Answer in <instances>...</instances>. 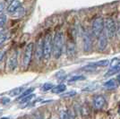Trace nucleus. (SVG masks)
<instances>
[{"mask_svg":"<svg viewBox=\"0 0 120 119\" xmlns=\"http://www.w3.org/2000/svg\"><path fill=\"white\" fill-rule=\"evenodd\" d=\"M64 33L62 31H56L55 36L53 37V52L52 56L55 59H58L63 53L64 49Z\"/></svg>","mask_w":120,"mask_h":119,"instance_id":"obj_1","label":"nucleus"},{"mask_svg":"<svg viewBox=\"0 0 120 119\" xmlns=\"http://www.w3.org/2000/svg\"><path fill=\"white\" fill-rule=\"evenodd\" d=\"M44 54H43V59L45 61H49L52 56L53 52V37L51 33H47L44 38Z\"/></svg>","mask_w":120,"mask_h":119,"instance_id":"obj_2","label":"nucleus"},{"mask_svg":"<svg viewBox=\"0 0 120 119\" xmlns=\"http://www.w3.org/2000/svg\"><path fill=\"white\" fill-rule=\"evenodd\" d=\"M104 29H105V34L107 35L108 39H113L116 33V25L115 21L110 17L104 20Z\"/></svg>","mask_w":120,"mask_h":119,"instance_id":"obj_3","label":"nucleus"},{"mask_svg":"<svg viewBox=\"0 0 120 119\" xmlns=\"http://www.w3.org/2000/svg\"><path fill=\"white\" fill-rule=\"evenodd\" d=\"M103 30H104V19L102 17H97L93 20L91 24L92 34L97 38H99L103 33Z\"/></svg>","mask_w":120,"mask_h":119,"instance_id":"obj_4","label":"nucleus"},{"mask_svg":"<svg viewBox=\"0 0 120 119\" xmlns=\"http://www.w3.org/2000/svg\"><path fill=\"white\" fill-rule=\"evenodd\" d=\"M33 49H34L33 43H29L25 48L24 53H23V58H22V65L24 68H27L30 65L32 54H33Z\"/></svg>","mask_w":120,"mask_h":119,"instance_id":"obj_5","label":"nucleus"},{"mask_svg":"<svg viewBox=\"0 0 120 119\" xmlns=\"http://www.w3.org/2000/svg\"><path fill=\"white\" fill-rule=\"evenodd\" d=\"M82 47L84 52H90L92 48V39L91 35L87 31L84 30L82 32Z\"/></svg>","mask_w":120,"mask_h":119,"instance_id":"obj_6","label":"nucleus"},{"mask_svg":"<svg viewBox=\"0 0 120 119\" xmlns=\"http://www.w3.org/2000/svg\"><path fill=\"white\" fill-rule=\"evenodd\" d=\"M44 39L39 38V40L36 42V49H35V56L38 61H41L43 59V54H44Z\"/></svg>","mask_w":120,"mask_h":119,"instance_id":"obj_7","label":"nucleus"},{"mask_svg":"<svg viewBox=\"0 0 120 119\" xmlns=\"http://www.w3.org/2000/svg\"><path fill=\"white\" fill-rule=\"evenodd\" d=\"M106 103H107V101H106L105 97L102 95H96L93 98V102H92L93 108L97 110H100L103 108L105 107Z\"/></svg>","mask_w":120,"mask_h":119,"instance_id":"obj_8","label":"nucleus"},{"mask_svg":"<svg viewBox=\"0 0 120 119\" xmlns=\"http://www.w3.org/2000/svg\"><path fill=\"white\" fill-rule=\"evenodd\" d=\"M65 52L67 56L73 57L76 54V45L74 40H67L65 45Z\"/></svg>","mask_w":120,"mask_h":119,"instance_id":"obj_9","label":"nucleus"},{"mask_svg":"<svg viewBox=\"0 0 120 119\" xmlns=\"http://www.w3.org/2000/svg\"><path fill=\"white\" fill-rule=\"evenodd\" d=\"M108 47V37L105 34V32H103L98 38V43H97V48L99 51H104Z\"/></svg>","mask_w":120,"mask_h":119,"instance_id":"obj_10","label":"nucleus"},{"mask_svg":"<svg viewBox=\"0 0 120 119\" xmlns=\"http://www.w3.org/2000/svg\"><path fill=\"white\" fill-rule=\"evenodd\" d=\"M7 68L10 71H14L16 69L18 65V57H17V53H14L7 60Z\"/></svg>","mask_w":120,"mask_h":119,"instance_id":"obj_11","label":"nucleus"},{"mask_svg":"<svg viewBox=\"0 0 120 119\" xmlns=\"http://www.w3.org/2000/svg\"><path fill=\"white\" fill-rule=\"evenodd\" d=\"M21 6H22V3H21L19 0H16V1H15L14 3H12V4H10V5H8V7H7L6 11H7L8 14L13 15L17 9L20 8Z\"/></svg>","mask_w":120,"mask_h":119,"instance_id":"obj_12","label":"nucleus"},{"mask_svg":"<svg viewBox=\"0 0 120 119\" xmlns=\"http://www.w3.org/2000/svg\"><path fill=\"white\" fill-rule=\"evenodd\" d=\"M65 89H66V86L65 84H59L57 86H55L52 89V92L55 94H60V93L64 92Z\"/></svg>","mask_w":120,"mask_h":119,"instance_id":"obj_13","label":"nucleus"},{"mask_svg":"<svg viewBox=\"0 0 120 119\" xmlns=\"http://www.w3.org/2000/svg\"><path fill=\"white\" fill-rule=\"evenodd\" d=\"M110 64L109 60L108 59H104V60H100L98 62H95V63H92V65L95 66L96 68L98 67H106Z\"/></svg>","mask_w":120,"mask_h":119,"instance_id":"obj_14","label":"nucleus"},{"mask_svg":"<svg viewBox=\"0 0 120 119\" xmlns=\"http://www.w3.org/2000/svg\"><path fill=\"white\" fill-rule=\"evenodd\" d=\"M116 86H117V83H116V82L115 80L113 79L109 80L108 82H106L105 83H104V87L109 89H115V88H116Z\"/></svg>","mask_w":120,"mask_h":119,"instance_id":"obj_15","label":"nucleus"},{"mask_svg":"<svg viewBox=\"0 0 120 119\" xmlns=\"http://www.w3.org/2000/svg\"><path fill=\"white\" fill-rule=\"evenodd\" d=\"M25 14V10H24V8L23 7H22L21 6L19 9H17V10L15 11V13L13 14V17L14 18H22L23 15H24Z\"/></svg>","mask_w":120,"mask_h":119,"instance_id":"obj_16","label":"nucleus"},{"mask_svg":"<svg viewBox=\"0 0 120 119\" xmlns=\"http://www.w3.org/2000/svg\"><path fill=\"white\" fill-rule=\"evenodd\" d=\"M120 72V66L119 67H111L107 73L105 74V77H109L111 75H114Z\"/></svg>","mask_w":120,"mask_h":119,"instance_id":"obj_17","label":"nucleus"},{"mask_svg":"<svg viewBox=\"0 0 120 119\" xmlns=\"http://www.w3.org/2000/svg\"><path fill=\"white\" fill-rule=\"evenodd\" d=\"M85 77L83 75H74L72 76L70 79H69V82H79V81H82L84 80Z\"/></svg>","mask_w":120,"mask_h":119,"instance_id":"obj_18","label":"nucleus"},{"mask_svg":"<svg viewBox=\"0 0 120 119\" xmlns=\"http://www.w3.org/2000/svg\"><path fill=\"white\" fill-rule=\"evenodd\" d=\"M53 88H54L53 83H51V82H46V83H44V84L42 85L41 89L43 91H49V90H52Z\"/></svg>","mask_w":120,"mask_h":119,"instance_id":"obj_19","label":"nucleus"},{"mask_svg":"<svg viewBox=\"0 0 120 119\" xmlns=\"http://www.w3.org/2000/svg\"><path fill=\"white\" fill-rule=\"evenodd\" d=\"M9 34H7V33H4V34H2L0 36V47L2 46V45H4L5 43V41L6 40H9Z\"/></svg>","mask_w":120,"mask_h":119,"instance_id":"obj_20","label":"nucleus"},{"mask_svg":"<svg viewBox=\"0 0 120 119\" xmlns=\"http://www.w3.org/2000/svg\"><path fill=\"white\" fill-rule=\"evenodd\" d=\"M33 88H30V89H26L25 91H23L22 94L20 95V98H19V99H23V98H25V97H27V96H30L31 93H32V91H33Z\"/></svg>","mask_w":120,"mask_h":119,"instance_id":"obj_21","label":"nucleus"},{"mask_svg":"<svg viewBox=\"0 0 120 119\" xmlns=\"http://www.w3.org/2000/svg\"><path fill=\"white\" fill-rule=\"evenodd\" d=\"M23 88H22V87H20V88H16V89H13L12 91H11L10 94L12 95V96H16V95H19V94H22L23 91Z\"/></svg>","mask_w":120,"mask_h":119,"instance_id":"obj_22","label":"nucleus"},{"mask_svg":"<svg viewBox=\"0 0 120 119\" xmlns=\"http://www.w3.org/2000/svg\"><path fill=\"white\" fill-rule=\"evenodd\" d=\"M76 95V91L75 90H71V91H68V92H65V94L62 95V98H72Z\"/></svg>","mask_w":120,"mask_h":119,"instance_id":"obj_23","label":"nucleus"},{"mask_svg":"<svg viewBox=\"0 0 120 119\" xmlns=\"http://www.w3.org/2000/svg\"><path fill=\"white\" fill-rule=\"evenodd\" d=\"M6 20H7V18H6V15H0V27H3V26L5 24V22H6Z\"/></svg>","mask_w":120,"mask_h":119,"instance_id":"obj_24","label":"nucleus"},{"mask_svg":"<svg viewBox=\"0 0 120 119\" xmlns=\"http://www.w3.org/2000/svg\"><path fill=\"white\" fill-rule=\"evenodd\" d=\"M59 119H69V117H68V114H67V111H65V110L61 111V112H60V115H59Z\"/></svg>","mask_w":120,"mask_h":119,"instance_id":"obj_25","label":"nucleus"},{"mask_svg":"<svg viewBox=\"0 0 120 119\" xmlns=\"http://www.w3.org/2000/svg\"><path fill=\"white\" fill-rule=\"evenodd\" d=\"M4 10H5V4L4 3H0V15H2Z\"/></svg>","mask_w":120,"mask_h":119,"instance_id":"obj_26","label":"nucleus"},{"mask_svg":"<svg viewBox=\"0 0 120 119\" xmlns=\"http://www.w3.org/2000/svg\"><path fill=\"white\" fill-rule=\"evenodd\" d=\"M5 51H3V50H0V62L3 60L4 58V56H5Z\"/></svg>","mask_w":120,"mask_h":119,"instance_id":"obj_27","label":"nucleus"},{"mask_svg":"<svg viewBox=\"0 0 120 119\" xmlns=\"http://www.w3.org/2000/svg\"><path fill=\"white\" fill-rule=\"evenodd\" d=\"M35 119H43V117H42V115H41L40 113H38V114L35 115Z\"/></svg>","mask_w":120,"mask_h":119,"instance_id":"obj_28","label":"nucleus"},{"mask_svg":"<svg viewBox=\"0 0 120 119\" xmlns=\"http://www.w3.org/2000/svg\"><path fill=\"white\" fill-rule=\"evenodd\" d=\"M15 1H16V0H5V3L8 4V5H10V4H12V3H14Z\"/></svg>","mask_w":120,"mask_h":119,"instance_id":"obj_29","label":"nucleus"},{"mask_svg":"<svg viewBox=\"0 0 120 119\" xmlns=\"http://www.w3.org/2000/svg\"><path fill=\"white\" fill-rule=\"evenodd\" d=\"M4 33H5V29L3 27H0V36L2 34H4Z\"/></svg>","mask_w":120,"mask_h":119,"instance_id":"obj_30","label":"nucleus"},{"mask_svg":"<svg viewBox=\"0 0 120 119\" xmlns=\"http://www.w3.org/2000/svg\"><path fill=\"white\" fill-rule=\"evenodd\" d=\"M116 82L120 84V74L117 75V77H116Z\"/></svg>","mask_w":120,"mask_h":119,"instance_id":"obj_31","label":"nucleus"},{"mask_svg":"<svg viewBox=\"0 0 120 119\" xmlns=\"http://www.w3.org/2000/svg\"><path fill=\"white\" fill-rule=\"evenodd\" d=\"M118 113L120 115V101H119V105H118Z\"/></svg>","mask_w":120,"mask_h":119,"instance_id":"obj_32","label":"nucleus"}]
</instances>
